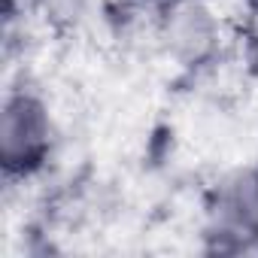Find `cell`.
I'll list each match as a JSON object with an SVG mask.
<instances>
[{
	"instance_id": "cell-4",
	"label": "cell",
	"mask_w": 258,
	"mask_h": 258,
	"mask_svg": "<svg viewBox=\"0 0 258 258\" xmlns=\"http://www.w3.org/2000/svg\"><path fill=\"white\" fill-rule=\"evenodd\" d=\"M140 4H170V0H140Z\"/></svg>"
},
{
	"instance_id": "cell-2",
	"label": "cell",
	"mask_w": 258,
	"mask_h": 258,
	"mask_svg": "<svg viewBox=\"0 0 258 258\" xmlns=\"http://www.w3.org/2000/svg\"><path fill=\"white\" fill-rule=\"evenodd\" d=\"M164 40L173 58L191 64L213 52L219 40V28L213 13L198 0H170L164 19Z\"/></svg>"
},
{
	"instance_id": "cell-1",
	"label": "cell",
	"mask_w": 258,
	"mask_h": 258,
	"mask_svg": "<svg viewBox=\"0 0 258 258\" xmlns=\"http://www.w3.org/2000/svg\"><path fill=\"white\" fill-rule=\"evenodd\" d=\"M52 149V118L34 91H10L0 115V164L10 179H25L43 167Z\"/></svg>"
},
{
	"instance_id": "cell-3",
	"label": "cell",
	"mask_w": 258,
	"mask_h": 258,
	"mask_svg": "<svg viewBox=\"0 0 258 258\" xmlns=\"http://www.w3.org/2000/svg\"><path fill=\"white\" fill-rule=\"evenodd\" d=\"M216 231L225 237H258V182L240 176L225 185L216 204Z\"/></svg>"
}]
</instances>
